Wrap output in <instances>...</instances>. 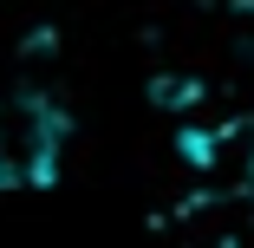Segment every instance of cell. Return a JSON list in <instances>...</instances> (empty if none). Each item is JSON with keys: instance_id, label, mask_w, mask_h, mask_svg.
<instances>
[{"instance_id": "obj_1", "label": "cell", "mask_w": 254, "mask_h": 248, "mask_svg": "<svg viewBox=\"0 0 254 248\" xmlns=\"http://www.w3.org/2000/svg\"><path fill=\"white\" fill-rule=\"evenodd\" d=\"M72 118L46 91H13L0 98V189H46L59 183Z\"/></svg>"}, {"instance_id": "obj_2", "label": "cell", "mask_w": 254, "mask_h": 248, "mask_svg": "<svg viewBox=\"0 0 254 248\" xmlns=\"http://www.w3.org/2000/svg\"><path fill=\"white\" fill-rule=\"evenodd\" d=\"M183 157L202 176H215L228 189H248L254 183V124L235 118V124H215V131H183Z\"/></svg>"}, {"instance_id": "obj_3", "label": "cell", "mask_w": 254, "mask_h": 248, "mask_svg": "<svg viewBox=\"0 0 254 248\" xmlns=\"http://www.w3.org/2000/svg\"><path fill=\"white\" fill-rule=\"evenodd\" d=\"M195 248H235V242H195Z\"/></svg>"}]
</instances>
